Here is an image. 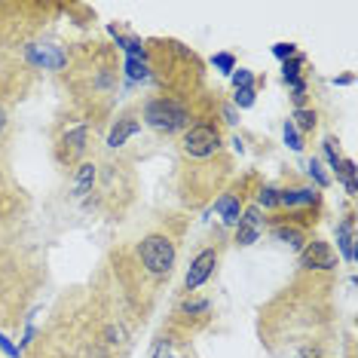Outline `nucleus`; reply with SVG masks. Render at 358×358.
I'll return each mask as SVG.
<instances>
[{"mask_svg":"<svg viewBox=\"0 0 358 358\" xmlns=\"http://www.w3.org/2000/svg\"><path fill=\"white\" fill-rule=\"evenodd\" d=\"M306 95H309V83H306V80H300V83L291 86V101H294V110L306 108Z\"/></svg>","mask_w":358,"mask_h":358,"instance_id":"28","label":"nucleus"},{"mask_svg":"<svg viewBox=\"0 0 358 358\" xmlns=\"http://www.w3.org/2000/svg\"><path fill=\"white\" fill-rule=\"evenodd\" d=\"M257 99V86H245V89H233V108L236 110H242V108H251Z\"/></svg>","mask_w":358,"mask_h":358,"instance_id":"25","label":"nucleus"},{"mask_svg":"<svg viewBox=\"0 0 358 358\" xmlns=\"http://www.w3.org/2000/svg\"><path fill=\"white\" fill-rule=\"evenodd\" d=\"M135 196V178L132 169L123 159H108L99 162V181H95L92 196L86 199V208L108 211V215H120Z\"/></svg>","mask_w":358,"mask_h":358,"instance_id":"4","label":"nucleus"},{"mask_svg":"<svg viewBox=\"0 0 358 358\" xmlns=\"http://www.w3.org/2000/svg\"><path fill=\"white\" fill-rule=\"evenodd\" d=\"M334 175H337L340 181L346 184L349 199H355V196H358V181H355V178H358V169H355V162L343 157V162H340V169H337V172H334Z\"/></svg>","mask_w":358,"mask_h":358,"instance_id":"21","label":"nucleus"},{"mask_svg":"<svg viewBox=\"0 0 358 358\" xmlns=\"http://www.w3.org/2000/svg\"><path fill=\"white\" fill-rule=\"evenodd\" d=\"M68 86L74 110L89 123H104L120 89V64L108 43H86L68 55Z\"/></svg>","mask_w":358,"mask_h":358,"instance_id":"1","label":"nucleus"},{"mask_svg":"<svg viewBox=\"0 0 358 358\" xmlns=\"http://www.w3.org/2000/svg\"><path fill=\"white\" fill-rule=\"evenodd\" d=\"M291 123H294V129L300 135H313L315 129H319V110L315 108H297L294 113H291Z\"/></svg>","mask_w":358,"mask_h":358,"instance_id":"18","label":"nucleus"},{"mask_svg":"<svg viewBox=\"0 0 358 358\" xmlns=\"http://www.w3.org/2000/svg\"><path fill=\"white\" fill-rule=\"evenodd\" d=\"M141 113H138V108H126V110H120L117 113V120H113V126H110V132H108V148L110 150H123L132 138L141 132Z\"/></svg>","mask_w":358,"mask_h":358,"instance_id":"11","label":"nucleus"},{"mask_svg":"<svg viewBox=\"0 0 358 358\" xmlns=\"http://www.w3.org/2000/svg\"><path fill=\"white\" fill-rule=\"evenodd\" d=\"M255 206L264 208V211H270V215H275V211H279V187H275V184H257Z\"/></svg>","mask_w":358,"mask_h":358,"instance_id":"19","label":"nucleus"},{"mask_svg":"<svg viewBox=\"0 0 358 358\" xmlns=\"http://www.w3.org/2000/svg\"><path fill=\"white\" fill-rule=\"evenodd\" d=\"M217 264H221V248H202L196 257L190 260V266H187V275L181 282V294H193V291H199L202 285H206L211 275H215Z\"/></svg>","mask_w":358,"mask_h":358,"instance_id":"9","label":"nucleus"},{"mask_svg":"<svg viewBox=\"0 0 358 358\" xmlns=\"http://www.w3.org/2000/svg\"><path fill=\"white\" fill-rule=\"evenodd\" d=\"M282 138H285V144H288V148L294 150V153H300V150L306 148V144H303V135L297 132L291 120H285V123H282Z\"/></svg>","mask_w":358,"mask_h":358,"instance_id":"24","label":"nucleus"},{"mask_svg":"<svg viewBox=\"0 0 358 358\" xmlns=\"http://www.w3.org/2000/svg\"><path fill=\"white\" fill-rule=\"evenodd\" d=\"M233 175V162L227 153L215 159H202V162H184L181 166V199L187 208H199L211 202L215 193L227 190V181Z\"/></svg>","mask_w":358,"mask_h":358,"instance_id":"2","label":"nucleus"},{"mask_svg":"<svg viewBox=\"0 0 358 358\" xmlns=\"http://www.w3.org/2000/svg\"><path fill=\"white\" fill-rule=\"evenodd\" d=\"M279 211H294V215H319L322 211V190L313 184H300L291 178L279 187Z\"/></svg>","mask_w":358,"mask_h":358,"instance_id":"8","label":"nucleus"},{"mask_svg":"<svg viewBox=\"0 0 358 358\" xmlns=\"http://www.w3.org/2000/svg\"><path fill=\"white\" fill-rule=\"evenodd\" d=\"M334 236H337V251H340V257H343V264L346 266H355L358 248H355V215H352V211H349L343 221L337 224Z\"/></svg>","mask_w":358,"mask_h":358,"instance_id":"14","label":"nucleus"},{"mask_svg":"<svg viewBox=\"0 0 358 358\" xmlns=\"http://www.w3.org/2000/svg\"><path fill=\"white\" fill-rule=\"evenodd\" d=\"M215 104H217V99H215ZM215 104L202 110L196 117V123L181 135V159L184 162L215 159V157L224 153V129H221V123H217Z\"/></svg>","mask_w":358,"mask_h":358,"instance_id":"6","label":"nucleus"},{"mask_svg":"<svg viewBox=\"0 0 358 358\" xmlns=\"http://www.w3.org/2000/svg\"><path fill=\"white\" fill-rule=\"evenodd\" d=\"M6 126H10V113H6V104L0 101V138H3L6 132Z\"/></svg>","mask_w":358,"mask_h":358,"instance_id":"32","label":"nucleus"},{"mask_svg":"<svg viewBox=\"0 0 358 358\" xmlns=\"http://www.w3.org/2000/svg\"><path fill=\"white\" fill-rule=\"evenodd\" d=\"M132 260L138 266V273L144 275L148 285H162L172 275L175 264H178V242L172 233L166 230H150L138 239V245L132 251Z\"/></svg>","mask_w":358,"mask_h":358,"instance_id":"5","label":"nucleus"},{"mask_svg":"<svg viewBox=\"0 0 358 358\" xmlns=\"http://www.w3.org/2000/svg\"><path fill=\"white\" fill-rule=\"evenodd\" d=\"M95 123H89L86 117H77L74 120H62L55 126V135H52V157L62 169H77L80 162L89 159V148H92V138H95Z\"/></svg>","mask_w":358,"mask_h":358,"instance_id":"7","label":"nucleus"},{"mask_svg":"<svg viewBox=\"0 0 358 358\" xmlns=\"http://www.w3.org/2000/svg\"><path fill=\"white\" fill-rule=\"evenodd\" d=\"M300 270L303 273H331V270H337V255H334L331 242L309 239L306 248L300 251Z\"/></svg>","mask_w":358,"mask_h":358,"instance_id":"10","label":"nucleus"},{"mask_svg":"<svg viewBox=\"0 0 358 358\" xmlns=\"http://www.w3.org/2000/svg\"><path fill=\"white\" fill-rule=\"evenodd\" d=\"M215 211L221 215L224 227H236V224H239L242 211H245V181L227 187L221 196L215 199Z\"/></svg>","mask_w":358,"mask_h":358,"instance_id":"12","label":"nucleus"},{"mask_svg":"<svg viewBox=\"0 0 358 358\" xmlns=\"http://www.w3.org/2000/svg\"><path fill=\"white\" fill-rule=\"evenodd\" d=\"M334 83H337V86H349V83H352V74H343V77H337V80H334Z\"/></svg>","mask_w":358,"mask_h":358,"instance_id":"33","label":"nucleus"},{"mask_svg":"<svg viewBox=\"0 0 358 358\" xmlns=\"http://www.w3.org/2000/svg\"><path fill=\"white\" fill-rule=\"evenodd\" d=\"M322 150H324V159H328V169H331V172H337L340 162H343V157H340V148H337V138H324Z\"/></svg>","mask_w":358,"mask_h":358,"instance_id":"26","label":"nucleus"},{"mask_svg":"<svg viewBox=\"0 0 358 358\" xmlns=\"http://www.w3.org/2000/svg\"><path fill=\"white\" fill-rule=\"evenodd\" d=\"M211 64H215V71H221L224 77H230L236 71V55L233 52H217L215 59H211Z\"/></svg>","mask_w":358,"mask_h":358,"instance_id":"27","label":"nucleus"},{"mask_svg":"<svg viewBox=\"0 0 358 358\" xmlns=\"http://www.w3.org/2000/svg\"><path fill=\"white\" fill-rule=\"evenodd\" d=\"M95 181H99V162L95 159L80 162V166L74 169V190H71V196L86 202L89 196H92V190H95Z\"/></svg>","mask_w":358,"mask_h":358,"instance_id":"15","label":"nucleus"},{"mask_svg":"<svg viewBox=\"0 0 358 358\" xmlns=\"http://www.w3.org/2000/svg\"><path fill=\"white\" fill-rule=\"evenodd\" d=\"M202 110L196 108V99H175V95H150L138 104L141 123L159 135H184Z\"/></svg>","mask_w":358,"mask_h":358,"instance_id":"3","label":"nucleus"},{"mask_svg":"<svg viewBox=\"0 0 358 358\" xmlns=\"http://www.w3.org/2000/svg\"><path fill=\"white\" fill-rule=\"evenodd\" d=\"M184 355H187V346L175 334H162L157 343H153V352H150V358H184Z\"/></svg>","mask_w":358,"mask_h":358,"instance_id":"17","label":"nucleus"},{"mask_svg":"<svg viewBox=\"0 0 358 358\" xmlns=\"http://www.w3.org/2000/svg\"><path fill=\"white\" fill-rule=\"evenodd\" d=\"M233 242L239 248H248V245H255V242L264 236L266 230V217L260 215V208L257 206H245V211H242V217H239V224L233 227Z\"/></svg>","mask_w":358,"mask_h":358,"instance_id":"13","label":"nucleus"},{"mask_svg":"<svg viewBox=\"0 0 358 358\" xmlns=\"http://www.w3.org/2000/svg\"><path fill=\"white\" fill-rule=\"evenodd\" d=\"M178 322H208L211 319V300L208 297H196V294H184V300L175 309Z\"/></svg>","mask_w":358,"mask_h":358,"instance_id":"16","label":"nucleus"},{"mask_svg":"<svg viewBox=\"0 0 358 358\" xmlns=\"http://www.w3.org/2000/svg\"><path fill=\"white\" fill-rule=\"evenodd\" d=\"M273 55L279 62H288V59H294V55H297V46L294 43H275L273 46Z\"/></svg>","mask_w":358,"mask_h":358,"instance_id":"30","label":"nucleus"},{"mask_svg":"<svg viewBox=\"0 0 358 358\" xmlns=\"http://www.w3.org/2000/svg\"><path fill=\"white\" fill-rule=\"evenodd\" d=\"M0 349H3V352H6V355H10V358H22V349H19V346H15V343H13V340H10V337H6V334H0Z\"/></svg>","mask_w":358,"mask_h":358,"instance_id":"31","label":"nucleus"},{"mask_svg":"<svg viewBox=\"0 0 358 358\" xmlns=\"http://www.w3.org/2000/svg\"><path fill=\"white\" fill-rule=\"evenodd\" d=\"M306 178L313 181L315 190H328V187H331V175L324 172V166H322L319 157H313V159L306 162Z\"/></svg>","mask_w":358,"mask_h":358,"instance_id":"22","label":"nucleus"},{"mask_svg":"<svg viewBox=\"0 0 358 358\" xmlns=\"http://www.w3.org/2000/svg\"><path fill=\"white\" fill-rule=\"evenodd\" d=\"M233 89H245V86H257L255 83V74H251V71H245V68H236L233 71Z\"/></svg>","mask_w":358,"mask_h":358,"instance_id":"29","label":"nucleus"},{"mask_svg":"<svg viewBox=\"0 0 358 358\" xmlns=\"http://www.w3.org/2000/svg\"><path fill=\"white\" fill-rule=\"evenodd\" d=\"M303 68H306V59L303 55H294V59H288V62H282V83L285 86H294L303 80Z\"/></svg>","mask_w":358,"mask_h":358,"instance_id":"20","label":"nucleus"},{"mask_svg":"<svg viewBox=\"0 0 358 358\" xmlns=\"http://www.w3.org/2000/svg\"><path fill=\"white\" fill-rule=\"evenodd\" d=\"M123 71L132 83H148L150 80V68L144 59H123Z\"/></svg>","mask_w":358,"mask_h":358,"instance_id":"23","label":"nucleus"}]
</instances>
